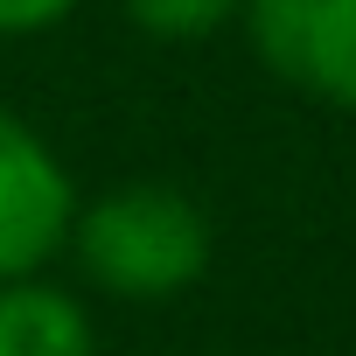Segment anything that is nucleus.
Here are the masks:
<instances>
[{
    "instance_id": "nucleus-1",
    "label": "nucleus",
    "mask_w": 356,
    "mask_h": 356,
    "mask_svg": "<svg viewBox=\"0 0 356 356\" xmlns=\"http://www.w3.org/2000/svg\"><path fill=\"white\" fill-rule=\"evenodd\" d=\"M77 273L112 300H175L203 286L217 259V231L203 203L175 182H119L91 203H77L70 224Z\"/></svg>"
},
{
    "instance_id": "nucleus-2",
    "label": "nucleus",
    "mask_w": 356,
    "mask_h": 356,
    "mask_svg": "<svg viewBox=\"0 0 356 356\" xmlns=\"http://www.w3.org/2000/svg\"><path fill=\"white\" fill-rule=\"evenodd\" d=\"M77 224V182L56 161V147L0 105V286L42 280L70 252Z\"/></svg>"
},
{
    "instance_id": "nucleus-3",
    "label": "nucleus",
    "mask_w": 356,
    "mask_h": 356,
    "mask_svg": "<svg viewBox=\"0 0 356 356\" xmlns=\"http://www.w3.org/2000/svg\"><path fill=\"white\" fill-rule=\"evenodd\" d=\"M245 29L280 84L356 112V0H245Z\"/></svg>"
},
{
    "instance_id": "nucleus-4",
    "label": "nucleus",
    "mask_w": 356,
    "mask_h": 356,
    "mask_svg": "<svg viewBox=\"0 0 356 356\" xmlns=\"http://www.w3.org/2000/svg\"><path fill=\"white\" fill-rule=\"evenodd\" d=\"M0 356H98V328L70 286L15 280L0 286Z\"/></svg>"
},
{
    "instance_id": "nucleus-5",
    "label": "nucleus",
    "mask_w": 356,
    "mask_h": 356,
    "mask_svg": "<svg viewBox=\"0 0 356 356\" xmlns=\"http://www.w3.org/2000/svg\"><path fill=\"white\" fill-rule=\"evenodd\" d=\"M126 15L154 42H210L245 15V0H126Z\"/></svg>"
},
{
    "instance_id": "nucleus-6",
    "label": "nucleus",
    "mask_w": 356,
    "mask_h": 356,
    "mask_svg": "<svg viewBox=\"0 0 356 356\" xmlns=\"http://www.w3.org/2000/svg\"><path fill=\"white\" fill-rule=\"evenodd\" d=\"M70 8H77V0H0V35H42Z\"/></svg>"
}]
</instances>
